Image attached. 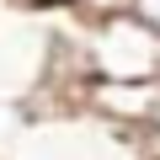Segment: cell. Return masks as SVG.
Listing matches in <instances>:
<instances>
[{
    "label": "cell",
    "instance_id": "4",
    "mask_svg": "<svg viewBox=\"0 0 160 160\" xmlns=\"http://www.w3.org/2000/svg\"><path fill=\"white\" fill-rule=\"evenodd\" d=\"M133 16H144V22L160 32V0H133Z\"/></svg>",
    "mask_w": 160,
    "mask_h": 160
},
{
    "label": "cell",
    "instance_id": "2",
    "mask_svg": "<svg viewBox=\"0 0 160 160\" xmlns=\"http://www.w3.org/2000/svg\"><path fill=\"white\" fill-rule=\"evenodd\" d=\"M155 102H160V80H86L80 86V112H91L123 139L155 123Z\"/></svg>",
    "mask_w": 160,
    "mask_h": 160
},
{
    "label": "cell",
    "instance_id": "1",
    "mask_svg": "<svg viewBox=\"0 0 160 160\" xmlns=\"http://www.w3.org/2000/svg\"><path fill=\"white\" fill-rule=\"evenodd\" d=\"M80 59L91 80H160V32L133 11L80 22Z\"/></svg>",
    "mask_w": 160,
    "mask_h": 160
},
{
    "label": "cell",
    "instance_id": "3",
    "mask_svg": "<svg viewBox=\"0 0 160 160\" xmlns=\"http://www.w3.org/2000/svg\"><path fill=\"white\" fill-rule=\"evenodd\" d=\"M11 6H22V11H32V16H69L80 0H11Z\"/></svg>",
    "mask_w": 160,
    "mask_h": 160
},
{
    "label": "cell",
    "instance_id": "5",
    "mask_svg": "<svg viewBox=\"0 0 160 160\" xmlns=\"http://www.w3.org/2000/svg\"><path fill=\"white\" fill-rule=\"evenodd\" d=\"M149 128H160V102H155V123H149Z\"/></svg>",
    "mask_w": 160,
    "mask_h": 160
}]
</instances>
